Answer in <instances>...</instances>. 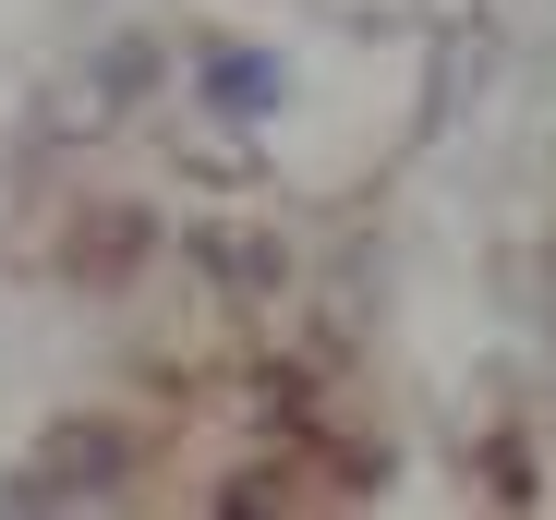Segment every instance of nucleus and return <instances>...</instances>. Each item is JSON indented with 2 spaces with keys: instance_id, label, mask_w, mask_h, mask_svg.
Wrapping results in <instances>:
<instances>
[{
  "instance_id": "1",
  "label": "nucleus",
  "mask_w": 556,
  "mask_h": 520,
  "mask_svg": "<svg viewBox=\"0 0 556 520\" xmlns=\"http://www.w3.org/2000/svg\"><path fill=\"white\" fill-rule=\"evenodd\" d=\"M134 448H122V423H61V436L13 472V508H85V496H122Z\"/></svg>"
},
{
  "instance_id": "2",
  "label": "nucleus",
  "mask_w": 556,
  "mask_h": 520,
  "mask_svg": "<svg viewBox=\"0 0 556 520\" xmlns=\"http://www.w3.org/2000/svg\"><path fill=\"white\" fill-rule=\"evenodd\" d=\"M206 98H218V110H242V122H254V110H266V98H278V61H266V49H230V61H206Z\"/></svg>"
}]
</instances>
